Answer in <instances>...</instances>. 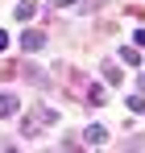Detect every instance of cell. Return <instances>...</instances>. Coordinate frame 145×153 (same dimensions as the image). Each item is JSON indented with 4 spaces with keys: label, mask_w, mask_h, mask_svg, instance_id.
Masks as SVG:
<instances>
[{
    "label": "cell",
    "mask_w": 145,
    "mask_h": 153,
    "mask_svg": "<svg viewBox=\"0 0 145 153\" xmlns=\"http://www.w3.org/2000/svg\"><path fill=\"white\" fill-rule=\"evenodd\" d=\"M21 46H25V50H42V46H46V33L29 29V33H21Z\"/></svg>",
    "instance_id": "1"
},
{
    "label": "cell",
    "mask_w": 145,
    "mask_h": 153,
    "mask_svg": "<svg viewBox=\"0 0 145 153\" xmlns=\"http://www.w3.org/2000/svg\"><path fill=\"white\" fill-rule=\"evenodd\" d=\"M141 91H145V79H141Z\"/></svg>",
    "instance_id": "8"
},
{
    "label": "cell",
    "mask_w": 145,
    "mask_h": 153,
    "mask_svg": "<svg viewBox=\"0 0 145 153\" xmlns=\"http://www.w3.org/2000/svg\"><path fill=\"white\" fill-rule=\"evenodd\" d=\"M133 37H137V46H145V29H137V33H133Z\"/></svg>",
    "instance_id": "6"
},
{
    "label": "cell",
    "mask_w": 145,
    "mask_h": 153,
    "mask_svg": "<svg viewBox=\"0 0 145 153\" xmlns=\"http://www.w3.org/2000/svg\"><path fill=\"white\" fill-rule=\"evenodd\" d=\"M83 137H87V145H104V141H108V132H104L99 124H91L87 132H83Z\"/></svg>",
    "instance_id": "2"
},
{
    "label": "cell",
    "mask_w": 145,
    "mask_h": 153,
    "mask_svg": "<svg viewBox=\"0 0 145 153\" xmlns=\"http://www.w3.org/2000/svg\"><path fill=\"white\" fill-rule=\"evenodd\" d=\"M4 46H8V37H4V33H0V50H4Z\"/></svg>",
    "instance_id": "7"
},
{
    "label": "cell",
    "mask_w": 145,
    "mask_h": 153,
    "mask_svg": "<svg viewBox=\"0 0 145 153\" xmlns=\"http://www.w3.org/2000/svg\"><path fill=\"white\" fill-rule=\"evenodd\" d=\"M87 100H91V103L99 108V103H104V87H91V91H87Z\"/></svg>",
    "instance_id": "5"
},
{
    "label": "cell",
    "mask_w": 145,
    "mask_h": 153,
    "mask_svg": "<svg viewBox=\"0 0 145 153\" xmlns=\"http://www.w3.org/2000/svg\"><path fill=\"white\" fill-rule=\"evenodd\" d=\"M33 13H37V8H33V4H29V0H21V4H17V21H29V17H33Z\"/></svg>",
    "instance_id": "4"
},
{
    "label": "cell",
    "mask_w": 145,
    "mask_h": 153,
    "mask_svg": "<svg viewBox=\"0 0 145 153\" xmlns=\"http://www.w3.org/2000/svg\"><path fill=\"white\" fill-rule=\"evenodd\" d=\"M17 112V100L13 95H0V116H13Z\"/></svg>",
    "instance_id": "3"
}]
</instances>
